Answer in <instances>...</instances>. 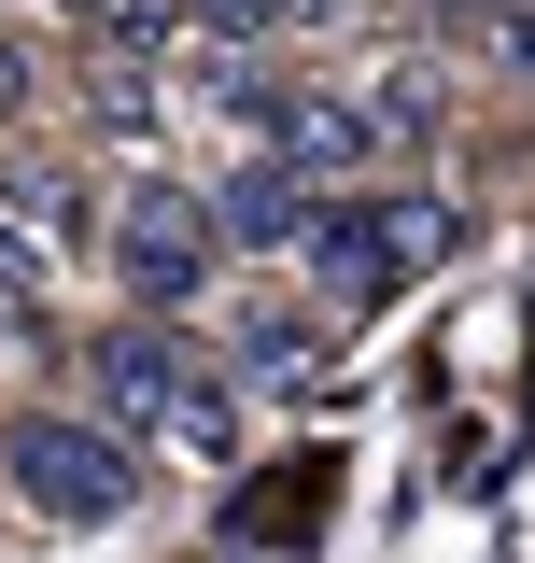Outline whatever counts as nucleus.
<instances>
[{
    "mask_svg": "<svg viewBox=\"0 0 535 563\" xmlns=\"http://www.w3.org/2000/svg\"><path fill=\"white\" fill-rule=\"evenodd\" d=\"M296 254H310V282H325V310H381V296H408V282L451 254V198H310V225H296Z\"/></svg>",
    "mask_w": 535,
    "mask_h": 563,
    "instance_id": "nucleus-1",
    "label": "nucleus"
},
{
    "mask_svg": "<svg viewBox=\"0 0 535 563\" xmlns=\"http://www.w3.org/2000/svg\"><path fill=\"white\" fill-rule=\"evenodd\" d=\"M0 479L29 493L57 536H99V521H128V507H141V451L113 437V422L43 409V422H14V437H0Z\"/></svg>",
    "mask_w": 535,
    "mask_h": 563,
    "instance_id": "nucleus-2",
    "label": "nucleus"
},
{
    "mask_svg": "<svg viewBox=\"0 0 535 563\" xmlns=\"http://www.w3.org/2000/svg\"><path fill=\"white\" fill-rule=\"evenodd\" d=\"M85 380L113 395V422H155V437H184V451H240V409H226V380L184 366V339L141 310V324H99L85 339Z\"/></svg>",
    "mask_w": 535,
    "mask_h": 563,
    "instance_id": "nucleus-3",
    "label": "nucleus"
},
{
    "mask_svg": "<svg viewBox=\"0 0 535 563\" xmlns=\"http://www.w3.org/2000/svg\"><path fill=\"white\" fill-rule=\"evenodd\" d=\"M211 254H226V225H211V198H198V184L141 169L128 198H113V282H128V296L155 310V324L211 296Z\"/></svg>",
    "mask_w": 535,
    "mask_h": 563,
    "instance_id": "nucleus-4",
    "label": "nucleus"
},
{
    "mask_svg": "<svg viewBox=\"0 0 535 563\" xmlns=\"http://www.w3.org/2000/svg\"><path fill=\"white\" fill-rule=\"evenodd\" d=\"M211 225H226L240 254H296V225H310V169H296L282 141H254V155L226 169V198H211Z\"/></svg>",
    "mask_w": 535,
    "mask_h": 563,
    "instance_id": "nucleus-5",
    "label": "nucleus"
},
{
    "mask_svg": "<svg viewBox=\"0 0 535 563\" xmlns=\"http://www.w3.org/2000/svg\"><path fill=\"white\" fill-rule=\"evenodd\" d=\"M268 141H282L310 184H367V169H381V113H367V99H282Z\"/></svg>",
    "mask_w": 535,
    "mask_h": 563,
    "instance_id": "nucleus-6",
    "label": "nucleus"
},
{
    "mask_svg": "<svg viewBox=\"0 0 535 563\" xmlns=\"http://www.w3.org/2000/svg\"><path fill=\"white\" fill-rule=\"evenodd\" d=\"M325 352H338V324L325 310H240V380H325Z\"/></svg>",
    "mask_w": 535,
    "mask_h": 563,
    "instance_id": "nucleus-7",
    "label": "nucleus"
},
{
    "mask_svg": "<svg viewBox=\"0 0 535 563\" xmlns=\"http://www.w3.org/2000/svg\"><path fill=\"white\" fill-rule=\"evenodd\" d=\"M211 29H226V43H254V29H310V14H325V0H198Z\"/></svg>",
    "mask_w": 535,
    "mask_h": 563,
    "instance_id": "nucleus-8",
    "label": "nucleus"
},
{
    "mask_svg": "<svg viewBox=\"0 0 535 563\" xmlns=\"http://www.w3.org/2000/svg\"><path fill=\"white\" fill-rule=\"evenodd\" d=\"M0 296H14V310L43 296V254H29V211H0Z\"/></svg>",
    "mask_w": 535,
    "mask_h": 563,
    "instance_id": "nucleus-9",
    "label": "nucleus"
},
{
    "mask_svg": "<svg viewBox=\"0 0 535 563\" xmlns=\"http://www.w3.org/2000/svg\"><path fill=\"white\" fill-rule=\"evenodd\" d=\"M14 85H29V70H14V43H0V113H14Z\"/></svg>",
    "mask_w": 535,
    "mask_h": 563,
    "instance_id": "nucleus-10",
    "label": "nucleus"
},
{
    "mask_svg": "<svg viewBox=\"0 0 535 563\" xmlns=\"http://www.w3.org/2000/svg\"><path fill=\"white\" fill-rule=\"evenodd\" d=\"M14 339H29V310H14V296H0V352H14Z\"/></svg>",
    "mask_w": 535,
    "mask_h": 563,
    "instance_id": "nucleus-11",
    "label": "nucleus"
},
{
    "mask_svg": "<svg viewBox=\"0 0 535 563\" xmlns=\"http://www.w3.org/2000/svg\"><path fill=\"white\" fill-rule=\"evenodd\" d=\"M70 14H113V0H70Z\"/></svg>",
    "mask_w": 535,
    "mask_h": 563,
    "instance_id": "nucleus-12",
    "label": "nucleus"
}]
</instances>
